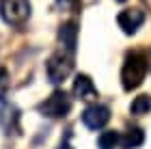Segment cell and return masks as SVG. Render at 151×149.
Returning <instances> with one entry per match:
<instances>
[{"mask_svg":"<svg viewBox=\"0 0 151 149\" xmlns=\"http://www.w3.org/2000/svg\"><path fill=\"white\" fill-rule=\"evenodd\" d=\"M149 71V60L142 52H132L125 56V63H123L121 69V84L125 91H134L142 84Z\"/></svg>","mask_w":151,"mask_h":149,"instance_id":"obj_1","label":"cell"},{"mask_svg":"<svg viewBox=\"0 0 151 149\" xmlns=\"http://www.w3.org/2000/svg\"><path fill=\"white\" fill-rule=\"evenodd\" d=\"M45 71H47L50 82H54V84L67 80L71 76V71H73V56H71V52H67V50L54 52L52 56L47 58V63H45Z\"/></svg>","mask_w":151,"mask_h":149,"instance_id":"obj_2","label":"cell"},{"mask_svg":"<svg viewBox=\"0 0 151 149\" xmlns=\"http://www.w3.org/2000/svg\"><path fill=\"white\" fill-rule=\"evenodd\" d=\"M37 110L47 119H63L69 114L71 110V99L63 89H56L50 97H45L41 104L37 106Z\"/></svg>","mask_w":151,"mask_h":149,"instance_id":"obj_3","label":"cell"},{"mask_svg":"<svg viewBox=\"0 0 151 149\" xmlns=\"http://www.w3.org/2000/svg\"><path fill=\"white\" fill-rule=\"evenodd\" d=\"M0 17L13 26L24 24L30 17V2L28 0H0Z\"/></svg>","mask_w":151,"mask_h":149,"instance_id":"obj_4","label":"cell"},{"mask_svg":"<svg viewBox=\"0 0 151 149\" xmlns=\"http://www.w3.org/2000/svg\"><path fill=\"white\" fill-rule=\"evenodd\" d=\"M108 121H110V108L104 104H91L82 112V123L88 130H101V127H106Z\"/></svg>","mask_w":151,"mask_h":149,"instance_id":"obj_5","label":"cell"},{"mask_svg":"<svg viewBox=\"0 0 151 149\" xmlns=\"http://www.w3.org/2000/svg\"><path fill=\"white\" fill-rule=\"evenodd\" d=\"M116 22H119L121 30L125 32V35H134V32L145 24V13L140 9H125V11H121L119 15H116Z\"/></svg>","mask_w":151,"mask_h":149,"instance_id":"obj_6","label":"cell"},{"mask_svg":"<svg viewBox=\"0 0 151 149\" xmlns=\"http://www.w3.org/2000/svg\"><path fill=\"white\" fill-rule=\"evenodd\" d=\"M0 127L4 130V134H19V110L11 104L0 106Z\"/></svg>","mask_w":151,"mask_h":149,"instance_id":"obj_7","label":"cell"},{"mask_svg":"<svg viewBox=\"0 0 151 149\" xmlns=\"http://www.w3.org/2000/svg\"><path fill=\"white\" fill-rule=\"evenodd\" d=\"M73 97H78V99H95L97 97V89H95V84H93V80L86 76V73H78L73 80Z\"/></svg>","mask_w":151,"mask_h":149,"instance_id":"obj_8","label":"cell"},{"mask_svg":"<svg viewBox=\"0 0 151 149\" xmlns=\"http://www.w3.org/2000/svg\"><path fill=\"white\" fill-rule=\"evenodd\" d=\"M58 39H60V43L65 45L67 52H73L76 50V39H78V26L73 22H65L58 30Z\"/></svg>","mask_w":151,"mask_h":149,"instance_id":"obj_9","label":"cell"},{"mask_svg":"<svg viewBox=\"0 0 151 149\" xmlns=\"http://www.w3.org/2000/svg\"><path fill=\"white\" fill-rule=\"evenodd\" d=\"M142 143H145V132L140 127H129L123 136H119V145L123 149H138Z\"/></svg>","mask_w":151,"mask_h":149,"instance_id":"obj_10","label":"cell"},{"mask_svg":"<svg viewBox=\"0 0 151 149\" xmlns=\"http://www.w3.org/2000/svg\"><path fill=\"white\" fill-rule=\"evenodd\" d=\"M129 110H132V114H147V112H151V95L145 93V95L134 97Z\"/></svg>","mask_w":151,"mask_h":149,"instance_id":"obj_11","label":"cell"},{"mask_svg":"<svg viewBox=\"0 0 151 149\" xmlns=\"http://www.w3.org/2000/svg\"><path fill=\"white\" fill-rule=\"evenodd\" d=\"M116 145H119V132L108 130V132L99 134V138H97V147L99 149H114Z\"/></svg>","mask_w":151,"mask_h":149,"instance_id":"obj_12","label":"cell"},{"mask_svg":"<svg viewBox=\"0 0 151 149\" xmlns=\"http://www.w3.org/2000/svg\"><path fill=\"white\" fill-rule=\"evenodd\" d=\"M11 82H9V73H6L4 67H0V101H4L6 95H9Z\"/></svg>","mask_w":151,"mask_h":149,"instance_id":"obj_13","label":"cell"},{"mask_svg":"<svg viewBox=\"0 0 151 149\" xmlns=\"http://www.w3.org/2000/svg\"><path fill=\"white\" fill-rule=\"evenodd\" d=\"M58 149H73V147H71V145H69V143H63V145H60V147H58Z\"/></svg>","mask_w":151,"mask_h":149,"instance_id":"obj_14","label":"cell"},{"mask_svg":"<svg viewBox=\"0 0 151 149\" xmlns=\"http://www.w3.org/2000/svg\"><path fill=\"white\" fill-rule=\"evenodd\" d=\"M58 2H71V0H58Z\"/></svg>","mask_w":151,"mask_h":149,"instance_id":"obj_15","label":"cell"},{"mask_svg":"<svg viewBox=\"0 0 151 149\" xmlns=\"http://www.w3.org/2000/svg\"><path fill=\"white\" fill-rule=\"evenodd\" d=\"M119 2H123V0H119Z\"/></svg>","mask_w":151,"mask_h":149,"instance_id":"obj_16","label":"cell"}]
</instances>
